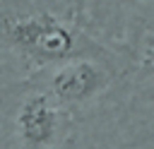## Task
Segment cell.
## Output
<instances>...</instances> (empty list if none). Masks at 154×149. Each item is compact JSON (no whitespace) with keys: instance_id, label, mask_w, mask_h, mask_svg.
Listing matches in <instances>:
<instances>
[{"instance_id":"2","label":"cell","mask_w":154,"mask_h":149,"mask_svg":"<svg viewBox=\"0 0 154 149\" xmlns=\"http://www.w3.org/2000/svg\"><path fill=\"white\" fill-rule=\"evenodd\" d=\"M41 72L43 79L38 84L53 96L60 108H65L72 118H79L82 113L91 111L96 101H101L111 91L116 77L123 74L120 50L111 55H84L65 60Z\"/></svg>"},{"instance_id":"4","label":"cell","mask_w":154,"mask_h":149,"mask_svg":"<svg viewBox=\"0 0 154 149\" xmlns=\"http://www.w3.org/2000/svg\"><path fill=\"white\" fill-rule=\"evenodd\" d=\"M70 118L72 115L60 108L38 82H29L14 99L10 115L14 149H58Z\"/></svg>"},{"instance_id":"3","label":"cell","mask_w":154,"mask_h":149,"mask_svg":"<svg viewBox=\"0 0 154 149\" xmlns=\"http://www.w3.org/2000/svg\"><path fill=\"white\" fill-rule=\"evenodd\" d=\"M99 118L70 149H154V91L130 96Z\"/></svg>"},{"instance_id":"6","label":"cell","mask_w":154,"mask_h":149,"mask_svg":"<svg viewBox=\"0 0 154 149\" xmlns=\"http://www.w3.org/2000/svg\"><path fill=\"white\" fill-rule=\"evenodd\" d=\"M70 5H72V14H75V19H77V14L84 10V5H87V0H70Z\"/></svg>"},{"instance_id":"5","label":"cell","mask_w":154,"mask_h":149,"mask_svg":"<svg viewBox=\"0 0 154 149\" xmlns=\"http://www.w3.org/2000/svg\"><path fill=\"white\" fill-rule=\"evenodd\" d=\"M103 2L125 29H135V34L154 31V0H99Z\"/></svg>"},{"instance_id":"7","label":"cell","mask_w":154,"mask_h":149,"mask_svg":"<svg viewBox=\"0 0 154 149\" xmlns=\"http://www.w3.org/2000/svg\"><path fill=\"white\" fill-rule=\"evenodd\" d=\"M0 115H2V111H0Z\"/></svg>"},{"instance_id":"1","label":"cell","mask_w":154,"mask_h":149,"mask_svg":"<svg viewBox=\"0 0 154 149\" xmlns=\"http://www.w3.org/2000/svg\"><path fill=\"white\" fill-rule=\"evenodd\" d=\"M0 43L38 65V70L84 55H111L123 48H108L87 34L75 19H63L46 7H10L0 12Z\"/></svg>"}]
</instances>
